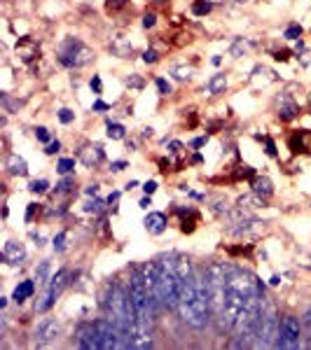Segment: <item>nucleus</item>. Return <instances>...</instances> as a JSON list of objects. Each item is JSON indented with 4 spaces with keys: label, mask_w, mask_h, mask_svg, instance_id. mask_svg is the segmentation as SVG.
I'll return each instance as SVG.
<instances>
[{
    "label": "nucleus",
    "mask_w": 311,
    "mask_h": 350,
    "mask_svg": "<svg viewBox=\"0 0 311 350\" xmlns=\"http://www.w3.org/2000/svg\"><path fill=\"white\" fill-rule=\"evenodd\" d=\"M157 285H159V294H162L164 308H178L180 280H178V273H176V268H173L169 257L162 259V262H157Z\"/></svg>",
    "instance_id": "nucleus-1"
},
{
    "label": "nucleus",
    "mask_w": 311,
    "mask_h": 350,
    "mask_svg": "<svg viewBox=\"0 0 311 350\" xmlns=\"http://www.w3.org/2000/svg\"><path fill=\"white\" fill-rule=\"evenodd\" d=\"M279 315L274 304L262 299L260 306V315H257V325H255V346L257 348H272L279 341Z\"/></svg>",
    "instance_id": "nucleus-2"
},
{
    "label": "nucleus",
    "mask_w": 311,
    "mask_h": 350,
    "mask_svg": "<svg viewBox=\"0 0 311 350\" xmlns=\"http://www.w3.org/2000/svg\"><path fill=\"white\" fill-rule=\"evenodd\" d=\"M206 282H208L210 311L220 320L227 304V266L225 264H210L206 268Z\"/></svg>",
    "instance_id": "nucleus-3"
},
{
    "label": "nucleus",
    "mask_w": 311,
    "mask_h": 350,
    "mask_svg": "<svg viewBox=\"0 0 311 350\" xmlns=\"http://www.w3.org/2000/svg\"><path fill=\"white\" fill-rule=\"evenodd\" d=\"M59 61H61L66 68H80V66H85V63L92 61V52H89L80 40L68 38V40H63L61 47H59Z\"/></svg>",
    "instance_id": "nucleus-4"
},
{
    "label": "nucleus",
    "mask_w": 311,
    "mask_h": 350,
    "mask_svg": "<svg viewBox=\"0 0 311 350\" xmlns=\"http://www.w3.org/2000/svg\"><path fill=\"white\" fill-rule=\"evenodd\" d=\"M300 343H302V325H300V320L295 315H286L279 325V341H276V346L293 350V348H300Z\"/></svg>",
    "instance_id": "nucleus-5"
},
{
    "label": "nucleus",
    "mask_w": 311,
    "mask_h": 350,
    "mask_svg": "<svg viewBox=\"0 0 311 350\" xmlns=\"http://www.w3.org/2000/svg\"><path fill=\"white\" fill-rule=\"evenodd\" d=\"M66 287V271H59V273L49 280V287H47V292H45V297H42V301H38V311L40 313H45V311H49L52 306H54V301H56V297L61 294V289Z\"/></svg>",
    "instance_id": "nucleus-6"
},
{
    "label": "nucleus",
    "mask_w": 311,
    "mask_h": 350,
    "mask_svg": "<svg viewBox=\"0 0 311 350\" xmlns=\"http://www.w3.org/2000/svg\"><path fill=\"white\" fill-rule=\"evenodd\" d=\"M75 341H78L80 348L85 350H94V348H101L99 343V327L96 325H82L75 334Z\"/></svg>",
    "instance_id": "nucleus-7"
},
{
    "label": "nucleus",
    "mask_w": 311,
    "mask_h": 350,
    "mask_svg": "<svg viewBox=\"0 0 311 350\" xmlns=\"http://www.w3.org/2000/svg\"><path fill=\"white\" fill-rule=\"evenodd\" d=\"M59 336V322L52 318L42 320L38 327H35V343H40V346H45V343H52Z\"/></svg>",
    "instance_id": "nucleus-8"
},
{
    "label": "nucleus",
    "mask_w": 311,
    "mask_h": 350,
    "mask_svg": "<svg viewBox=\"0 0 311 350\" xmlns=\"http://www.w3.org/2000/svg\"><path fill=\"white\" fill-rule=\"evenodd\" d=\"M23 257H26V250H23L21 243H7V245H5L2 259H5L7 264H21Z\"/></svg>",
    "instance_id": "nucleus-9"
},
{
    "label": "nucleus",
    "mask_w": 311,
    "mask_h": 350,
    "mask_svg": "<svg viewBox=\"0 0 311 350\" xmlns=\"http://www.w3.org/2000/svg\"><path fill=\"white\" fill-rule=\"evenodd\" d=\"M145 229L150 234H164L166 229V217L162 213H148L145 215Z\"/></svg>",
    "instance_id": "nucleus-10"
},
{
    "label": "nucleus",
    "mask_w": 311,
    "mask_h": 350,
    "mask_svg": "<svg viewBox=\"0 0 311 350\" xmlns=\"http://www.w3.org/2000/svg\"><path fill=\"white\" fill-rule=\"evenodd\" d=\"M33 289H35L33 280H23V282H19V285H16V289H14V294H12V299H14L16 304H23V301H26V299H28V297L33 294Z\"/></svg>",
    "instance_id": "nucleus-11"
},
{
    "label": "nucleus",
    "mask_w": 311,
    "mask_h": 350,
    "mask_svg": "<svg viewBox=\"0 0 311 350\" xmlns=\"http://www.w3.org/2000/svg\"><path fill=\"white\" fill-rule=\"evenodd\" d=\"M82 161H85L87 166H94V164H99V161H103V150L101 147H87V150H82Z\"/></svg>",
    "instance_id": "nucleus-12"
},
{
    "label": "nucleus",
    "mask_w": 311,
    "mask_h": 350,
    "mask_svg": "<svg viewBox=\"0 0 311 350\" xmlns=\"http://www.w3.org/2000/svg\"><path fill=\"white\" fill-rule=\"evenodd\" d=\"M253 191H255L257 196H269L274 191L272 180H269V177H255V180H253Z\"/></svg>",
    "instance_id": "nucleus-13"
},
{
    "label": "nucleus",
    "mask_w": 311,
    "mask_h": 350,
    "mask_svg": "<svg viewBox=\"0 0 311 350\" xmlns=\"http://www.w3.org/2000/svg\"><path fill=\"white\" fill-rule=\"evenodd\" d=\"M7 166H9V171L14 175H26L28 173V166H26V161L21 159V157H16V154H12L7 159Z\"/></svg>",
    "instance_id": "nucleus-14"
},
{
    "label": "nucleus",
    "mask_w": 311,
    "mask_h": 350,
    "mask_svg": "<svg viewBox=\"0 0 311 350\" xmlns=\"http://www.w3.org/2000/svg\"><path fill=\"white\" fill-rule=\"evenodd\" d=\"M295 114H297V105L293 103V100L283 98V105H281V110H279V117L281 119H293Z\"/></svg>",
    "instance_id": "nucleus-15"
},
{
    "label": "nucleus",
    "mask_w": 311,
    "mask_h": 350,
    "mask_svg": "<svg viewBox=\"0 0 311 350\" xmlns=\"http://www.w3.org/2000/svg\"><path fill=\"white\" fill-rule=\"evenodd\" d=\"M227 87V77L225 75H213L208 82V93H218Z\"/></svg>",
    "instance_id": "nucleus-16"
},
{
    "label": "nucleus",
    "mask_w": 311,
    "mask_h": 350,
    "mask_svg": "<svg viewBox=\"0 0 311 350\" xmlns=\"http://www.w3.org/2000/svg\"><path fill=\"white\" fill-rule=\"evenodd\" d=\"M108 138L110 140H122V138H124V126H122V124L108 122Z\"/></svg>",
    "instance_id": "nucleus-17"
},
{
    "label": "nucleus",
    "mask_w": 311,
    "mask_h": 350,
    "mask_svg": "<svg viewBox=\"0 0 311 350\" xmlns=\"http://www.w3.org/2000/svg\"><path fill=\"white\" fill-rule=\"evenodd\" d=\"M192 12H195L197 16H204L210 12V2H206V0H197L195 5H192Z\"/></svg>",
    "instance_id": "nucleus-18"
},
{
    "label": "nucleus",
    "mask_w": 311,
    "mask_h": 350,
    "mask_svg": "<svg viewBox=\"0 0 311 350\" xmlns=\"http://www.w3.org/2000/svg\"><path fill=\"white\" fill-rule=\"evenodd\" d=\"M47 275H49V262H40L38 271H35V278L40 282H47Z\"/></svg>",
    "instance_id": "nucleus-19"
},
{
    "label": "nucleus",
    "mask_w": 311,
    "mask_h": 350,
    "mask_svg": "<svg viewBox=\"0 0 311 350\" xmlns=\"http://www.w3.org/2000/svg\"><path fill=\"white\" fill-rule=\"evenodd\" d=\"M59 173H63V175H68L70 171H73V168H75V159H61L59 161Z\"/></svg>",
    "instance_id": "nucleus-20"
},
{
    "label": "nucleus",
    "mask_w": 311,
    "mask_h": 350,
    "mask_svg": "<svg viewBox=\"0 0 311 350\" xmlns=\"http://www.w3.org/2000/svg\"><path fill=\"white\" fill-rule=\"evenodd\" d=\"M47 187H49V184H47V180H33V182H31V191H33V194H42V191H47Z\"/></svg>",
    "instance_id": "nucleus-21"
},
{
    "label": "nucleus",
    "mask_w": 311,
    "mask_h": 350,
    "mask_svg": "<svg viewBox=\"0 0 311 350\" xmlns=\"http://www.w3.org/2000/svg\"><path fill=\"white\" fill-rule=\"evenodd\" d=\"M173 75H176V80L185 82V80H190V68H185V66H180V68H173Z\"/></svg>",
    "instance_id": "nucleus-22"
},
{
    "label": "nucleus",
    "mask_w": 311,
    "mask_h": 350,
    "mask_svg": "<svg viewBox=\"0 0 311 350\" xmlns=\"http://www.w3.org/2000/svg\"><path fill=\"white\" fill-rule=\"evenodd\" d=\"M157 89H159V93H162V96H166V93H171V84L166 82L164 77H157Z\"/></svg>",
    "instance_id": "nucleus-23"
},
{
    "label": "nucleus",
    "mask_w": 311,
    "mask_h": 350,
    "mask_svg": "<svg viewBox=\"0 0 311 350\" xmlns=\"http://www.w3.org/2000/svg\"><path fill=\"white\" fill-rule=\"evenodd\" d=\"M59 119H61V124H70L73 119H75V112H70V110H59Z\"/></svg>",
    "instance_id": "nucleus-24"
},
{
    "label": "nucleus",
    "mask_w": 311,
    "mask_h": 350,
    "mask_svg": "<svg viewBox=\"0 0 311 350\" xmlns=\"http://www.w3.org/2000/svg\"><path fill=\"white\" fill-rule=\"evenodd\" d=\"M300 35H302V28H300V26H290L288 31H286V38L288 40H297Z\"/></svg>",
    "instance_id": "nucleus-25"
},
{
    "label": "nucleus",
    "mask_w": 311,
    "mask_h": 350,
    "mask_svg": "<svg viewBox=\"0 0 311 350\" xmlns=\"http://www.w3.org/2000/svg\"><path fill=\"white\" fill-rule=\"evenodd\" d=\"M35 136H38L40 143H49V131L42 129V126H40V129H35Z\"/></svg>",
    "instance_id": "nucleus-26"
},
{
    "label": "nucleus",
    "mask_w": 311,
    "mask_h": 350,
    "mask_svg": "<svg viewBox=\"0 0 311 350\" xmlns=\"http://www.w3.org/2000/svg\"><path fill=\"white\" fill-rule=\"evenodd\" d=\"M73 184H75V182H73L70 177H66V180H61V182L56 184V189H59V191H70V187H73Z\"/></svg>",
    "instance_id": "nucleus-27"
},
{
    "label": "nucleus",
    "mask_w": 311,
    "mask_h": 350,
    "mask_svg": "<svg viewBox=\"0 0 311 350\" xmlns=\"http://www.w3.org/2000/svg\"><path fill=\"white\" fill-rule=\"evenodd\" d=\"M143 61H145V63H155L157 61V52H155V49H148V52L143 54Z\"/></svg>",
    "instance_id": "nucleus-28"
},
{
    "label": "nucleus",
    "mask_w": 311,
    "mask_h": 350,
    "mask_svg": "<svg viewBox=\"0 0 311 350\" xmlns=\"http://www.w3.org/2000/svg\"><path fill=\"white\" fill-rule=\"evenodd\" d=\"M63 241H66V234L61 231V234H59V236L54 238V250H59V252L63 250Z\"/></svg>",
    "instance_id": "nucleus-29"
},
{
    "label": "nucleus",
    "mask_w": 311,
    "mask_h": 350,
    "mask_svg": "<svg viewBox=\"0 0 311 350\" xmlns=\"http://www.w3.org/2000/svg\"><path fill=\"white\" fill-rule=\"evenodd\" d=\"M59 147H61V145H59V140H54V143H47V150H45V152H47V154H56V152H59Z\"/></svg>",
    "instance_id": "nucleus-30"
},
{
    "label": "nucleus",
    "mask_w": 311,
    "mask_h": 350,
    "mask_svg": "<svg viewBox=\"0 0 311 350\" xmlns=\"http://www.w3.org/2000/svg\"><path fill=\"white\" fill-rule=\"evenodd\" d=\"M92 89H94L96 93H101V77H99V75L92 77Z\"/></svg>",
    "instance_id": "nucleus-31"
},
{
    "label": "nucleus",
    "mask_w": 311,
    "mask_h": 350,
    "mask_svg": "<svg viewBox=\"0 0 311 350\" xmlns=\"http://www.w3.org/2000/svg\"><path fill=\"white\" fill-rule=\"evenodd\" d=\"M124 5H126V0H108L110 9H119V7H124Z\"/></svg>",
    "instance_id": "nucleus-32"
},
{
    "label": "nucleus",
    "mask_w": 311,
    "mask_h": 350,
    "mask_svg": "<svg viewBox=\"0 0 311 350\" xmlns=\"http://www.w3.org/2000/svg\"><path fill=\"white\" fill-rule=\"evenodd\" d=\"M155 189H157V182H152V180H148V182L143 184V191H145V194H155Z\"/></svg>",
    "instance_id": "nucleus-33"
},
{
    "label": "nucleus",
    "mask_w": 311,
    "mask_h": 350,
    "mask_svg": "<svg viewBox=\"0 0 311 350\" xmlns=\"http://www.w3.org/2000/svg\"><path fill=\"white\" fill-rule=\"evenodd\" d=\"M126 84H129V87H136V89H140V87H143V80H138V77H126Z\"/></svg>",
    "instance_id": "nucleus-34"
},
{
    "label": "nucleus",
    "mask_w": 311,
    "mask_h": 350,
    "mask_svg": "<svg viewBox=\"0 0 311 350\" xmlns=\"http://www.w3.org/2000/svg\"><path fill=\"white\" fill-rule=\"evenodd\" d=\"M94 110H99V112H105V110H110L108 103H103V100H96L94 103Z\"/></svg>",
    "instance_id": "nucleus-35"
},
{
    "label": "nucleus",
    "mask_w": 311,
    "mask_h": 350,
    "mask_svg": "<svg viewBox=\"0 0 311 350\" xmlns=\"http://www.w3.org/2000/svg\"><path fill=\"white\" fill-rule=\"evenodd\" d=\"M143 26H145V28L155 26V14H145V16H143Z\"/></svg>",
    "instance_id": "nucleus-36"
},
{
    "label": "nucleus",
    "mask_w": 311,
    "mask_h": 350,
    "mask_svg": "<svg viewBox=\"0 0 311 350\" xmlns=\"http://www.w3.org/2000/svg\"><path fill=\"white\" fill-rule=\"evenodd\" d=\"M265 140H267V154H269V157H276V147H274V143L269 140V138H265Z\"/></svg>",
    "instance_id": "nucleus-37"
},
{
    "label": "nucleus",
    "mask_w": 311,
    "mask_h": 350,
    "mask_svg": "<svg viewBox=\"0 0 311 350\" xmlns=\"http://www.w3.org/2000/svg\"><path fill=\"white\" fill-rule=\"evenodd\" d=\"M124 168H126V161H115V164L110 166V171H115L117 173V171H124Z\"/></svg>",
    "instance_id": "nucleus-38"
},
{
    "label": "nucleus",
    "mask_w": 311,
    "mask_h": 350,
    "mask_svg": "<svg viewBox=\"0 0 311 350\" xmlns=\"http://www.w3.org/2000/svg\"><path fill=\"white\" fill-rule=\"evenodd\" d=\"M33 215H35V203H28V210H26V220L31 222Z\"/></svg>",
    "instance_id": "nucleus-39"
},
{
    "label": "nucleus",
    "mask_w": 311,
    "mask_h": 350,
    "mask_svg": "<svg viewBox=\"0 0 311 350\" xmlns=\"http://www.w3.org/2000/svg\"><path fill=\"white\" fill-rule=\"evenodd\" d=\"M288 56H290V52H279L274 59H276V61H288Z\"/></svg>",
    "instance_id": "nucleus-40"
},
{
    "label": "nucleus",
    "mask_w": 311,
    "mask_h": 350,
    "mask_svg": "<svg viewBox=\"0 0 311 350\" xmlns=\"http://www.w3.org/2000/svg\"><path fill=\"white\" fill-rule=\"evenodd\" d=\"M202 145H206V138H195L192 140V147H202Z\"/></svg>",
    "instance_id": "nucleus-41"
},
{
    "label": "nucleus",
    "mask_w": 311,
    "mask_h": 350,
    "mask_svg": "<svg viewBox=\"0 0 311 350\" xmlns=\"http://www.w3.org/2000/svg\"><path fill=\"white\" fill-rule=\"evenodd\" d=\"M183 150V145L180 143H171V152H180Z\"/></svg>",
    "instance_id": "nucleus-42"
},
{
    "label": "nucleus",
    "mask_w": 311,
    "mask_h": 350,
    "mask_svg": "<svg viewBox=\"0 0 311 350\" xmlns=\"http://www.w3.org/2000/svg\"><path fill=\"white\" fill-rule=\"evenodd\" d=\"M152 206V203H150V198H143V201H140V208H150Z\"/></svg>",
    "instance_id": "nucleus-43"
},
{
    "label": "nucleus",
    "mask_w": 311,
    "mask_h": 350,
    "mask_svg": "<svg viewBox=\"0 0 311 350\" xmlns=\"http://www.w3.org/2000/svg\"><path fill=\"white\" fill-rule=\"evenodd\" d=\"M307 327H309V329H311V311H309V313H307Z\"/></svg>",
    "instance_id": "nucleus-44"
},
{
    "label": "nucleus",
    "mask_w": 311,
    "mask_h": 350,
    "mask_svg": "<svg viewBox=\"0 0 311 350\" xmlns=\"http://www.w3.org/2000/svg\"><path fill=\"white\" fill-rule=\"evenodd\" d=\"M236 2H248V0H236Z\"/></svg>",
    "instance_id": "nucleus-45"
}]
</instances>
